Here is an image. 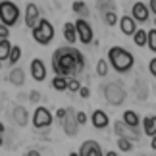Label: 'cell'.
<instances>
[{"instance_id":"obj_1","label":"cell","mask_w":156,"mask_h":156,"mask_svg":"<svg viewBox=\"0 0 156 156\" xmlns=\"http://www.w3.org/2000/svg\"><path fill=\"white\" fill-rule=\"evenodd\" d=\"M52 69L56 75L64 77H77L85 69V56L75 46H60L52 54Z\"/></svg>"},{"instance_id":"obj_2","label":"cell","mask_w":156,"mask_h":156,"mask_svg":"<svg viewBox=\"0 0 156 156\" xmlns=\"http://www.w3.org/2000/svg\"><path fill=\"white\" fill-rule=\"evenodd\" d=\"M108 60H110L112 68L118 71V73H127V71L135 66V58L127 48H122V46H112L108 50Z\"/></svg>"},{"instance_id":"obj_3","label":"cell","mask_w":156,"mask_h":156,"mask_svg":"<svg viewBox=\"0 0 156 156\" xmlns=\"http://www.w3.org/2000/svg\"><path fill=\"white\" fill-rule=\"evenodd\" d=\"M31 35L39 44L46 46V44H50L52 39H54V27H52V23L48 20L39 17V21L35 23V27H31Z\"/></svg>"},{"instance_id":"obj_4","label":"cell","mask_w":156,"mask_h":156,"mask_svg":"<svg viewBox=\"0 0 156 156\" xmlns=\"http://www.w3.org/2000/svg\"><path fill=\"white\" fill-rule=\"evenodd\" d=\"M17 20H20V8L10 0H0V23L12 27L17 23Z\"/></svg>"},{"instance_id":"obj_5","label":"cell","mask_w":156,"mask_h":156,"mask_svg":"<svg viewBox=\"0 0 156 156\" xmlns=\"http://www.w3.org/2000/svg\"><path fill=\"white\" fill-rule=\"evenodd\" d=\"M104 89V98H106V102L108 104H112V106H119V104H123V100H125V89L119 85V83H106V85H102Z\"/></svg>"},{"instance_id":"obj_6","label":"cell","mask_w":156,"mask_h":156,"mask_svg":"<svg viewBox=\"0 0 156 156\" xmlns=\"http://www.w3.org/2000/svg\"><path fill=\"white\" fill-rule=\"evenodd\" d=\"M75 31H77V39H79V43L83 44H91L93 43V27L91 23H89L85 17H81V20L75 21Z\"/></svg>"},{"instance_id":"obj_7","label":"cell","mask_w":156,"mask_h":156,"mask_svg":"<svg viewBox=\"0 0 156 156\" xmlns=\"http://www.w3.org/2000/svg\"><path fill=\"white\" fill-rule=\"evenodd\" d=\"M33 125L37 129H48L50 125H52V114L48 108H44V106H39L37 110H35L33 114Z\"/></svg>"},{"instance_id":"obj_8","label":"cell","mask_w":156,"mask_h":156,"mask_svg":"<svg viewBox=\"0 0 156 156\" xmlns=\"http://www.w3.org/2000/svg\"><path fill=\"white\" fill-rule=\"evenodd\" d=\"M114 131H116L118 137H125V139L129 141H139V127H129V125H125L123 122H116L114 123Z\"/></svg>"},{"instance_id":"obj_9","label":"cell","mask_w":156,"mask_h":156,"mask_svg":"<svg viewBox=\"0 0 156 156\" xmlns=\"http://www.w3.org/2000/svg\"><path fill=\"white\" fill-rule=\"evenodd\" d=\"M62 127H64V131H66L68 137H75L77 131H79V123L75 122V114H73L71 108L66 110V118L62 119Z\"/></svg>"},{"instance_id":"obj_10","label":"cell","mask_w":156,"mask_h":156,"mask_svg":"<svg viewBox=\"0 0 156 156\" xmlns=\"http://www.w3.org/2000/svg\"><path fill=\"white\" fill-rule=\"evenodd\" d=\"M148 16H151V10H148L147 4H143V2H135L133 4V8H131V17H133L135 21L145 23L148 20Z\"/></svg>"},{"instance_id":"obj_11","label":"cell","mask_w":156,"mask_h":156,"mask_svg":"<svg viewBox=\"0 0 156 156\" xmlns=\"http://www.w3.org/2000/svg\"><path fill=\"white\" fill-rule=\"evenodd\" d=\"M39 17H41V10H39V6L37 4H33V2H29L25 6V25L31 29L35 27V23L39 21Z\"/></svg>"},{"instance_id":"obj_12","label":"cell","mask_w":156,"mask_h":156,"mask_svg":"<svg viewBox=\"0 0 156 156\" xmlns=\"http://www.w3.org/2000/svg\"><path fill=\"white\" fill-rule=\"evenodd\" d=\"M102 148L97 141H85L79 148V156H102Z\"/></svg>"},{"instance_id":"obj_13","label":"cell","mask_w":156,"mask_h":156,"mask_svg":"<svg viewBox=\"0 0 156 156\" xmlns=\"http://www.w3.org/2000/svg\"><path fill=\"white\" fill-rule=\"evenodd\" d=\"M31 75H33L35 81H44L46 79V66H44L43 60L33 58V62H31Z\"/></svg>"},{"instance_id":"obj_14","label":"cell","mask_w":156,"mask_h":156,"mask_svg":"<svg viewBox=\"0 0 156 156\" xmlns=\"http://www.w3.org/2000/svg\"><path fill=\"white\" fill-rule=\"evenodd\" d=\"M91 122L97 129H106L108 123H110V118H108V114L104 110H94L91 116Z\"/></svg>"},{"instance_id":"obj_15","label":"cell","mask_w":156,"mask_h":156,"mask_svg":"<svg viewBox=\"0 0 156 156\" xmlns=\"http://www.w3.org/2000/svg\"><path fill=\"white\" fill-rule=\"evenodd\" d=\"M118 23H119V29H122L123 35H133L137 29V21L131 16H122V20H118Z\"/></svg>"},{"instance_id":"obj_16","label":"cell","mask_w":156,"mask_h":156,"mask_svg":"<svg viewBox=\"0 0 156 156\" xmlns=\"http://www.w3.org/2000/svg\"><path fill=\"white\" fill-rule=\"evenodd\" d=\"M12 116H14V122L20 125V127H23V125H27V119H29V114L23 106H16L14 112H12Z\"/></svg>"},{"instance_id":"obj_17","label":"cell","mask_w":156,"mask_h":156,"mask_svg":"<svg viewBox=\"0 0 156 156\" xmlns=\"http://www.w3.org/2000/svg\"><path fill=\"white\" fill-rule=\"evenodd\" d=\"M10 83L12 85H16V87H21L23 83H25V71H23L21 68H12L10 71Z\"/></svg>"},{"instance_id":"obj_18","label":"cell","mask_w":156,"mask_h":156,"mask_svg":"<svg viewBox=\"0 0 156 156\" xmlns=\"http://www.w3.org/2000/svg\"><path fill=\"white\" fill-rule=\"evenodd\" d=\"M122 122H123L125 125H129V127H139L141 118H139V114L133 112V110H125L123 116H122Z\"/></svg>"},{"instance_id":"obj_19","label":"cell","mask_w":156,"mask_h":156,"mask_svg":"<svg viewBox=\"0 0 156 156\" xmlns=\"http://www.w3.org/2000/svg\"><path fill=\"white\" fill-rule=\"evenodd\" d=\"M64 39L68 41L69 44H73L75 41H77V31H75V23H71V21H68L64 25Z\"/></svg>"},{"instance_id":"obj_20","label":"cell","mask_w":156,"mask_h":156,"mask_svg":"<svg viewBox=\"0 0 156 156\" xmlns=\"http://www.w3.org/2000/svg\"><path fill=\"white\" fill-rule=\"evenodd\" d=\"M143 127H145V135H156V116H147L143 119Z\"/></svg>"},{"instance_id":"obj_21","label":"cell","mask_w":156,"mask_h":156,"mask_svg":"<svg viewBox=\"0 0 156 156\" xmlns=\"http://www.w3.org/2000/svg\"><path fill=\"white\" fill-rule=\"evenodd\" d=\"M52 89L54 91H68V77H64V75H56L52 79Z\"/></svg>"},{"instance_id":"obj_22","label":"cell","mask_w":156,"mask_h":156,"mask_svg":"<svg viewBox=\"0 0 156 156\" xmlns=\"http://www.w3.org/2000/svg\"><path fill=\"white\" fill-rule=\"evenodd\" d=\"M137 46H147V31L145 29H135V33L131 35Z\"/></svg>"},{"instance_id":"obj_23","label":"cell","mask_w":156,"mask_h":156,"mask_svg":"<svg viewBox=\"0 0 156 156\" xmlns=\"http://www.w3.org/2000/svg\"><path fill=\"white\" fill-rule=\"evenodd\" d=\"M20 60H21V48H20L17 44H14V46L10 48V54H8V62H10L12 66H14V64H17V62H20Z\"/></svg>"},{"instance_id":"obj_24","label":"cell","mask_w":156,"mask_h":156,"mask_svg":"<svg viewBox=\"0 0 156 156\" xmlns=\"http://www.w3.org/2000/svg\"><path fill=\"white\" fill-rule=\"evenodd\" d=\"M10 41L8 39H0V62H4V60H8V54H10Z\"/></svg>"},{"instance_id":"obj_25","label":"cell","mask_w":156,"mask_h":156,"mask_svg":"<svg viewBox=\"0 0 156 156\" xmlns=\"http://www.w3.org/2000/svg\"><path fill=\"white\" fill-rule=\"evenodd\" d=\"M71 8H73V12H75V14H79L81 17H87L89 14H91V12H89V8H87V4L81 2V0L73 2V6H71Z\"/></svg>"},{"instance_id":"obj_26","label":"cell","mask_w":156,"mask_h":156,"mask_svg":"<svg viewBox=\"0 0 156 156\" xmlns=\"http://www.w3.org/2000/svg\"><path fill=\"white\" fill-rule=\"evenodd\" d=\"M118 148L122 152H131L133 151V141L125 139V137H118Z\"/></svg>"},{"instance_id":"obj_27","label":"cell","mask_w":156,"mask_h":156,"mask_svg":"<svg viewBox=\"0 0 156 156\" xmlns=\"http://www.w3.org/2000/svg\"><path fill=\"white\" fill-rule=\"evenodd\" d=\"M147 46H148L152 52H156V27L151 29V31L147 33Z\"/></svg>"},{"instance_id":"obj_28","label":"cell","mask_w":156,"mask_h":156,"mask_svg":"<svg viewBox=\"0 0 156 156\" xmlns=\"http://www.w3.org/2000/svg\"><path fill=\"white\" fill-rule=\"evenodd\" d=\"M108 71H110V66H108V62H106V60H98V62H97V73H98L100 77H106Z\"/></svg>"},{"instance_id":"obj_29","label":"cell","mask_w":156,"mask_h":156,"mask_svg":"<svg viewBox=\"0 0 156 156\" xmlns=\"http://www.w3.org/2000/svg\"><path fill=\"white\" fill-rule=\"evenodd\" d=\"M104 21H106V25H116V23H118L116 10H108V12H104Z\"/></svg>"},{"instance_id":"obj_30","label":"cell","mask_w":156,"mask_h":156,"mask_svg":"<svg viewBox=\"0 0 156 156\" xmlns=\"http://www.w3.org/2000/svg\"><path fill=\"white\" fill-rule=\"evenodd\" d=\"M135 85H139V89L135 87V91H139V98H141V100H145V98H147V85H145V81H141V79H139V81L135 83Z\"/></svg>"},{"instance_id":"obj_31","label":"cell","mask_w":156,"mask_h":156,"mask_svg":"<svg viewBox=\"0 0 156 156\" xmlns=\"http://www.w3.org/2000/svg\"><path fill=\"white\" fill-rule=\"evenodd\" d=\"M79 87H81V83H79V79H77V77H73V79H68V91L77 93V91H79Z\"/></svg>"},{"instance_id":"obj_32","label":"cell","mask_w":156,"mask_h":156,"mask_svg":"<svg viewBox=\"0 0 156 156\" xmlns=\"http://www.w3.org/2000/svg\"><path fill=\"white\" fill-rule=\"evenodd\" d=\"M75 122L79 123V125H85L87 123V114L85 112H77L75 114Z\"/></svg>"},{"instance_id":"obj_33","label":"cell","mask_w":156,"mask_h":156,"mask_svg":"<svg viewBox=\"0 0 156 156\" xmlns=\"http://www.w3.org/2000/svg\"><path fill=\"white\" fill-rule=\"evenodd\" d=\"M8 37H10V29H8V25L0 23V39H8Z\"/></svg>"},{"instance_id":"obj_34","label":"cell","mask_w":156,"mask_h":156,"mask_svg":"<svg viewBox=\"0 0 156 156\" xmlns=\"http://www.w3.org/2000/svg\"><path fill=\"white\" fill-rule=\"evenodd\" d=\"M29 100H31L33 104H39V100H41V93H39V91H31V93H29Z\"/></svg>"},{"instance_id":"obj_35","label":"cell","mask_w":156,"mask_h":156,"mask_svg":"<svg viewBox=\"0 0 156 156\" xmlns=\"http://www.w3.org/2000/svg\"><path fill=\"white\" fill-rule=\"evenodd\" d=\"M77 93H79L81 98H89V97H91V89H89V87H79Z\"/></svg>"},{"instance_id":"obj_36","label":"cell","mask_w":156,"mask_h":156,"mask_svg":"<svg viewBox=\"0 0 156 156\" xmlns=\"http://www.w3.org/2000/svg\"><path fill=\"white\" fill-rule=\"evenodd\" d=\"M148 71L152 73V77H156V58L151 60V64H148Z\"/></svg>"},{"instance_id":"obj_37","label":"cell","mask_w":156,"mask_h":156,"mask_svg":"<svg viewBox=\"0 0 156 156\" xmlns=\"http://www.w3.org/2000/svg\"><path fill=\"white\" fill-rule=\"evenodd\" d=\"M56 118L60 119V122H62V119L66 118V110H64V108H58V112H56Z\"/></svg>"},{"instance_id":"obj_38","label":"cell","mask_w":156,"mask_h":156,"mask_svg":"<svg viewBox=\"0 0 156 156\" xmlns=\"http://www.w3.org/2000/svg\"><path fill=\"white\" fill-rule=\"evenodd\" d=\"M148 10L156 16V0H151V2H148Z\"/></svg>"},{"instance_id":"obj_39","label":"cell","mask_w":156,"mask_h":156,"mask_svg":"<svg viewBox=\"0 0 156 156\" xmlns=\"http://www.w3.org/2000/svg\"><path fill=\"white\" fill-rule=\"evenodd\" d=\"M151 139H152V141H151V147H152V151H156V135H152Z\"/></svg>"},{"instance_id":"obj_40","label":"cell","mask_w":156,"mask_h":156,"mask_svg":"<svg viewBox=\"0 0 156 156\" xmlns=\"http://www.w3.org/2000/svg\"><path fill=\"white\" fill-rule=\"evenodd\" d=\"M39 154H41V152H37V151H29V152H27V156H39Z\"/></svg>"},{"instance_id":"obj_41","label":"cell","mask_w":156,"mask_h":156,"mask_svg":"<svg viewBox=\"0 0 156 156\" xmlns=\"http://www.w3.org/2000/svg\"><path fill=\"white\" fill-rule=\"evenodd\" d=\"M0 133H4V125H2V122H0Z\"/></svg>"},{"instance_id":"obj_42","label":"cell","mask_w":156,"mask_h":156,"mask_svg":"<svg viewBox=\"0 0 156 156\" xmlns=\"http://www.w3.org/2000/svg\"><path fill=\"white\" fill-rule=\"evenodd\" d=\"M0 147H2V133H0Z\"/></svg>"},{"instance_id":"obj_43","label":"cell","mask_w":156,"mask_h":156,"mask_svg":"<svg viewBox=\"0 0 156 156\" xmlns=\"http://www.w3.org/2000/svg\"><path fill=\"white\" fill-rule=\"evenodd\" d=\"M154 27H156V17H154Z\"/></svg>"},{"instance_id":"obj_44","label":"cell","mask_w":156,"mask_h":156,"mask_svg":"<svg viewBox=\"0 0 156 156\" xmlns=\"http://www.w3.org/2000/svg\"><path fill=\"white\" fill-rule=\"evenodd\" d=\"M0 69H2V62H0Z\"/></svg>"}]
</instances>
